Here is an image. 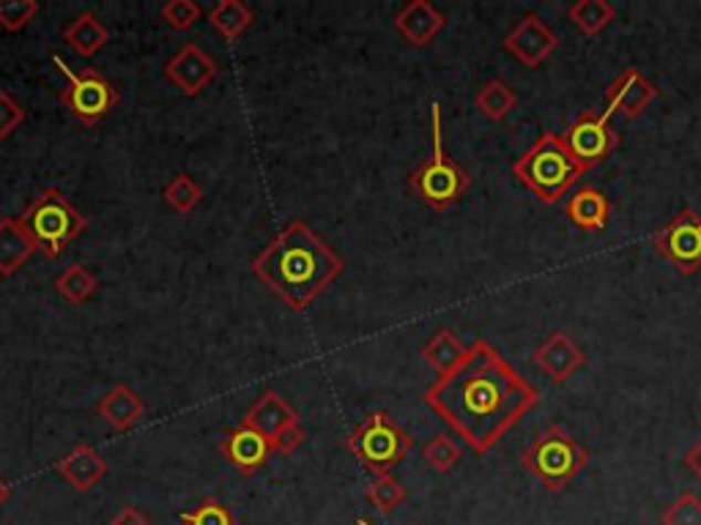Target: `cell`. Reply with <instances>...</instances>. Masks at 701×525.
Here are the masks:
<instances>
[{
	"mask_svg": "<svg viewBox=\"0 0 701 525\" xmlns=\"http://www.w3.org/2000/svg\"><path fill=\"white\" fill-rule=\"evenodd\" d=\"M422 402L471 452L488 454L540 406V389L480 337L450 372L425 389Z\"/></svg>",
	"mask_w": 701,
	"mask_h": 525,
	"instance_id": "cell-1",
	"label": "cell"
},
{
	"mask_svg": "<svg viewBox=\"0 0 701 525\" xmlns=\"http://www.w3.org/2000/svg\"><path fill=\"white\" fill-rule=\"evenodd\" d=\"M346 271L337 255L307 222L293 219L252 261V274L293 313H304Z\"/></svg>",
	"mask_w": 701,
	"mask_h": 525,
	"instance_id": "cell-2",
	"label": "cell"
},
{
	"mask_svg": "<svg viewBox=\"0 0 701 525\" xmlns=\"http://www.w3.org/2000/svg\"><path fill=\"white\" fill-rule=\"evenodd\" d=\"M513 172L521 183L545 206H556L573 183L582 181L586 167L571 154L562 135H540L526 154L513 161Z\"/></svg>",
	"mask_w": 701,
	"mask_h": 525,
	"instance_id": "cell-3",
	"label": "cell"
},
{
	"mask_svg": "<svg viewBox=\"0 0 701 525\" xmlns=\"http://www.w3.org/2000/svg\"><path fill=\"white\" fill-rule=\"evenodd\" d=\"M17 219L28 230V235L36 241L39 252H44L50 261L61 258L72 246V241H77L88 228L85 213L69 203L66 195L55 187L42 189L39 198H33Z\"/></svg>",
	"mask_w": 701,
	"mask_h": 525,
	"instance_id": "cell-4",
	"label": "cell"
},
{
	"mask_svg": "<svg viewBox=\"0 0 701 525\" xmlns=\"http://www.w3.org/2000/svg\"><path fill=\"white\" fill-rule=\"evenodd\" d=\"M430 124H433V151L411 172L409 187L428 209L447 211L467 195V189L471 187V176L456 159L447 157L444 135H441L439 102H436L433 113H430Z\"/></svg>",
	"mask_w": 701,
	"mask_h": 525,
	"instance_id": "cell-5",
	"label": "cell"
},
{
	"mask_svg": "<svg viewBox=\"0 0 701 525\" xmlns=\"http://www.w3.org/2000/svg\"><path fill=\"white\" fill-rule=\"evenodd\" d=\"M589 463V454L584 447H578L576 438L565 427L554 424L545 432H540L524 454L521 465L532 473L548 493H559L573 479L578 476Z\"/></svg>",
	"mask_w": 701,
	"mask_h": 525,
	"instance_id": "cell-6",
	"label": "cell"
},
{
	"mask_svg": "<svg viewBox=\"0 0 701 525\" xmlns=\"http://www.w3.org/2000/svg\"><path fill=\"white\" fill-rule=\"evenodd\" d=\"M348 449L373 473H389L414 449V438L387 411H373L350 432Z\"/></svg>",
	"mask_w": 701,
	"mask_h": 525,
	"instance_id": "cell-7",
	"label": "cell"
},
{
	"mask_svg": "<svg viewBox=\"0 0 701 525\" xmlns=\"http://www.w3.org/2000/svg\"><path fill=\"white\" fill-rule=\"evenodd\" d=\"M53 63L61 69V74L66 77V85L61 91V102L80 124L96 126L113 113V107L118 105V91L105 74H100L96 69H83V72H74L61 55L53 53Z\"/></svg>",
	"mask_w": 701,
	"mask_h": 525,
	"instance_id": "cell-8",
	"label": "cell"
},
{
	"mask_svg": "<svg viewBox=\"0 0 701 525\" xmlns=\"http://www.w3.org/2000/svg\"><path fill=\"white\" fill-rule=\"evenodd\" d=\"M652 246L680 274H697L701 269V213L682 209L663 230L652 235Z\"/></svg>",
	"mask_w": 701,
	"mask_h": 525,
	"instance_id": "cell-9",
	"label": "cell"
},
{
	"mask_svg": "<svg viewBox=\"0 0 701 525\" xmlns=\"http://www.w3.org/2000/svg\"><path fill=\"white\" fill-rule=\"evenodd\" d=\"M611 115L595 113V109H586L571 124V129L562 135L565 146L571 148V154L589 170V167L600 165L603 159L611 157L619 148V135L608 126Z\"/></svg>",
	"mask_w": 701,
	"mask_h": 525,
	"instance_id": "cell-10",
	"label": "cell"
},
{
	"mask_svg": "<svg viewBox=\"0 0 701 525\" xmlns=\"http://www.w3.org/2000/svg\"><path fill=\"white\" fill-rule=\"evenodd\" d=\"M217 72H220V66H217L215 57L195 42L181 44V48L168 57V63H165V77H168L187 99H195V96L203 94V91L215 83Z\"/></svg>",
	"mask_w": 701,
	"mask_h": 525,
	"instance_id": "cell-11",
	"label": "cell"
},
{
	"mask_svg": "<svg viewBox=\"0 0 701 525\" xmlns=\"http://www.w3.org/2000/svg\"><path fill=\"white\" fill-rule=\"evenodd\" d=\"M502 48L519 63L529 69H537L559 50V36L540 14H526L513 31L504 36Z\"/></svg>",
	"mask_w": 701,
	"mask_h": 525,
	"instance_id": "cell-12",
	"label": "cell"
},
{
	"mask_svg": "<svg viewBox=\"0 0 701 525\" xmlns=\"http://www.w3.org/2000/svg\"><path fill=\"white\" fill-rule=\"evenodd\" d=\"M220 452L236 471L244 473V476H252V473H258L269 460H272L274 447L263 432L255 430V427L239 424L236 430H231L222 438Z\"/></svg>",
	"mask_w": 701,
	"mask_h": 525,
	"instance_id": "cell-13",
	"label": "cell"
},
{
	"mask_svg": "<svg viewBox=\"0 0 701 525\" xmlns=\"http://www.w3.org/2000/svg\"><path fill=\"white\" fill-rule=\"evenodd\" d=\"M655 99H658V88L644 77L639 69H628V72L619 74L611 83V88L606 91V109H603V113H622L625 118L634 120L639 118Z\"/></svg>",
	"mask_w": 701,
	"mask_h": 525,
	"instance_id": "cell-14",
	"label": "cell"
},
{
	"mask_svg": "<svg viewBox=\"0 0 701 525\" xmlns=\"http://www.w3.org/2000/svg\"><path fill=\"white\" fill-rule=\"evenodd\" d=\"M447 17L428 0H411L395 14V31L411 44V48H428L433 39L444 31Z\"/></svg>",
	"mask_w": 701,
	"mask_h": 525,
	"instance_id": "cell-15",
	"label": "cell"
},
{
	"mask_svg": "<svg viewBox=\"0 0 701 525\" xmlns=\"http://www.w3.org/2000/svg\"><path fill=\"white\" fill-rule=\"evenodd\" d=\"M63 482L77 493H88L107 476V460L91 443H77L55 463Z\"/></svg>",
	"mask_w": 701,
	"mask_h": 525,
	"instance_id": "cell-16",
	"label": "cell"
},
{
	"mask_svg": "<svg viewBox=\"0 0 701 525\" xmlns=\"http://www.w3.org/2000/svg\"><path fill=\"white\" fill-rule=\"evenodd\" d=\"M534 365L543 369L554 384H565L576 369L586 365V354L565 332H554L534 350Z\"/></svg>",
	"mask_w": 701,
	"mask_h": 525,
	"instance_id": "cell-17",
	"label": "cell"
},
{
	"mask_svg": "<svg viewBox=\"0 0 701 525\" xmlns=\"http://www.w3.org/2000/svg\"><path fill=\"white\" fill-rule=\"evenodd\" d=\"M296 421L299 413L283 400V395H278V391H263V395L252 402V408L247 411V417L241 419V424L255 427V430L263 432L269 441H274V435H280L285 427L296 424Z\"/></svg>",
	"mask_w": 701,
	"mask_h": 525,
	"instance_id": "cell-18",
	"label": "cell"
},
{
	"mask_svg": "<svg viewBox=\"0 0 701 525\" xmlns=\"http://www.w3.org/2000/svg\"><path fill=\"white\" fill-rule=\"evenodd\" d=\"M96 413L116 432H129L146 413V402L140 400V395L132 386L118 384L96 402Z\"/></svg>",
	"mask_w": 701,
	"mask_h": 525,
	"instance_id": "cell-19",
	"label": "cell"
},
{
	"mask_svg": "<svg viewBox=\"0 0 701 525\" xmlns=\"http://www.w3.org/2000/svg\"><path fill=\"white\" fill-rule=\"evenodd\" d=\"M39 252L36 241L28 235L20 219H0V276H11Z\"/></svg>",
	"mask_w": 701,
	"mask_h": 525,
	"instance_id": "cell-20",
	"label": "cell"
},
{
	"mask_svg": "<svg viewBox=\"0 0 701 525\" xmlns=\"http://www.w3.org/2000/svg\"><path fill=\"white\" fill-rule=\"evenodd\" d=\"M565 213L576 228L584 230V233H600L608 224V219H611V203H608V198L600 189L584 187L571 195Z\"/></svg>",
	"mask_w": 701,
	"mask_h": 525,
	"instance_id": "cell-21",
	"label": "cell"
},
{
	"mask_svg": "<svg viewBox=\"0 0 701 525\" xmlns=\"http://www.w3.org/2000/svg\"><path fill=\"white\" fill-rule=\"evenodd\" d=\"M63 42L80 57H94L111 42V31H107V25L94 11H83V14H77L63 28Z\"/></svg>",
	"mask_w": 701,
	"mask_h": 525,
	"instance_id": "cell-22",
	"label": "cell"
},
{
	"mask_svg": "<svg viewBox=\"0 0 701 525\" xmlns=\"http://www.w3.org/2000/svg\"><path fill=\"white\" fill-rule=\"evenodd\" d=\"M209 22L226 42H239L255 22V14L241 0H220L215 9L209 11Z\"/></svg>",
	"mask_w": 701,
	"mask_h": 525,
	"instance_id": "cell-23",
	"label": "cell"
},
{
	"mask_svg": "<svg viewBox=\"0 0 701 525\" xmlns=\"http://www.w3.org/2000/svg\"><path fill=\"white\" fill-rule=\"evenodd\" d=\"M463 354H467V345H463L450 328H439L422 348L425 365L436 369V375L450 372V369L463 359Z\"/></svg>",
	"mask_w": 701,
	"mask_h": 525,
	"instance_id": "cell-24",
	"label": "cell"
},
{
	"mask_svg": "<svg viewBox=\"0 0 701 525\" xmlns=\"http://www.w3.org/2000/svg\"><path fill=\"white\" fill-rule=\"evenodd\" d=\"M474 105L488 120H504L519 107V94L504 80H488L474 96Z\"/></svg>",
	"mask_w": 701,
	"mask_h": 525,
	"instance_id": "cell-25",
	"label": "cell"
},
{
	"mask_svg": "<svg viewBox=\"0 0 701 525\" xmlns=\"http://www.w3.org/2000/svg\"><path fill=\"white\" fill-rule=\"evenodd\" d=\"M567 17L584 36H597V33H603L611 25L617 9L608 0H578L576 6H571Z\"/></svg>",
	"mask_w": 701,
	"mask_h": 525,
	"instance_id": "cell-26",
	"label": "cell"
},
{
	"mask_svg": "<svg viewBox=\"0 0 701 525\" xmlns=\"http://www.w3.org/2000/svg\"><path fill=\"white\" fill-rule=\"evenodd\" d=\"M367 504L376 506V512L381 515H393L400 504H406L409 493H406L404 484L393 476V473H376L370 479V484L365 487Z\"/></svg>",
	"mask_w": 701,
	"mask_h": 525,
	"instance_id": "cell-27",
	"label": "cell"
},
{
	"mask_svg": "<svg viewBox=\"0 0 701 525\" xmlns=\"http://www.w3.org/2000/svg\"><path fill=\"white\" fill-rule=\"evenodd\" d=\"M96 287H100V282H96V276L91 274L83 263L69 265V269H63L61 274L55 276V291H59L69 304H85L94 296Z\"/></svg>",
	"mask_w": 701,
	"mask_h": 525,
	"instance_id": "cell-28",
	"label": "cell"
},
{
	"mask_svg": "<svg viewBox=\"0 0 701 525\" xmlns=\"http://www.w3.org/2000/svg\"><path fill=\"white\" fill-rule=\"evenodd\" d=\"M461 454H463L461 443H458L456 438L450 435V432H439V435H433L422 447L425 463H428L430 469L439 471V473H447V471L456 469V463L461 460Z\"/></svg>",
	"mask_w": 701,
	"mask_h": 525,
	"instance_id": "cell-29",
	"label": "cell"
},
{
	"mask_svg": "<svg viewBox=\"0 0 701 525\" xmlns=\"http://www.w3.org/2000/svg\"><path fill=\"white\" fill-rule=\"evenodd\" d=\"M163 198L176 213H189L200 203V198H203V189H200V183L195 181L192 176L176 172V176L165 183Z\"/></svg>",
	"mask_w": 701,
	"mask_h": 525,
	"instance_id": "cell-30",
	"label": "cell"
},
{
	"mask_svg": "<svg viewBox=\"0 0 701 525\" xmlns=\"http://www.w3.org/2000/svg\"><path fill=\"white\" fill-rule=\"evenodd\" d=\"M39 11H42L39 0H0V28L20 33L36 20Z\"/></svg>",
	"mask_w": 701,
	"mask_h": 525,
	"instance_id": "cell-31",
	"label": "cell"
},
{
	"mask_svg": "<svg viewBox=\"0 0 701 525\" xmlns=\"http://www.w3.org/2000/svg\"><path fill=\"white\" fill-rule=\"evenodd\" d=\"M200 17H203V9L195 0H168L159 9V20L174 31H189L192 25H198Z\"/></svg>",
	"mask_w": 701,
	"mask_h": 525,
	"instance_id": "cell-32",
	"label": "cell"
},
{
	"mask_svg": "<svg viewBox=\"0 0 701 525\" xmlns=\"http://www.w3.org/2000/svg\"><path fill=\"white\" fill-rule=\"evenodd\" d=\"M181 525H236L233 512L226 504H220L217 498L200 501L195 510L181 512Z\"/></svg>",
	"mask_w": 701,
	"mask_h": 525,
	"instance_id": "cell-33",
	"label": "cell"
},
{
	"mask_svg": "<svg viewBox=\"0 0 701 525\" xmlns=\"http://www.w3.org/2000/svg\"><path fill=\"white\" fill-rule=\"evenodd\" d=\"M663 525H701V498L697 493H682L671 501L660 517Z\"/></svg>",
	"mask_w": 701,
	"mask_h": 525,
	"instance_id": "cell-34",
	"label": "cell"
},
{
	"mask_svg": "<svg viewBox=\"0 0 701 525\" xmlns=\"http://www.w3.org/2000/svg\"><path fill=\"white\" fill-rule=\"evenodd\" d=\"M28 118V109L9 94V91H0V140H9Z\"/></svg>",
	"mask_w": 701,
	"mask_h": 525,
	"instance_id": "cell-35",
	"label": "cell"
},
{
	"mask_svg": "<svg viewBox=\"0 0 701 525\" xmlns=\"http://www.w3.org/2000/svg\"><path fill=\"white\" fill-rule=\"evenodd\" d=\"M304 441H307V430L302 427V421H296V424L285 427L280 435H274V454H293Z\"/></svg>",
	"mask_w": 701,
	"mask_h": 525,
	"instance_id": "cell-36",
	"label": "cell"
},
{
	"mask_svg": "<svg viewBox=\"0 0 701 525\" xmlns=\"http://www.w3.org/2000/svg\"><path fill=\"white\" fill-rule=\"evenodd\" d=\"M111 525H151V521H148L146 512H140L137 506H124V510H118L116 515H113Z\"/></svg>",
	"mask_w": 701,
	"mask_h": 525,
	"instance_id": "cell-37",
	"label": "cell"
},
{
	"mask_svg": "<svg viewBox=\"0 0 701 525\" xmlns=\"http://www.w3.org/2000/svg\"><path fill=\"white\" fill-rule=\"evenodd\" d=\"M686 465H688V469H691V471L697 473V476L701 479V441H697V443H693L691 449H688V454H686Z\"/></svg>",
	"mask_w": 701,
	"mask_h": 525,
	"instance_id": "cell-38",
	"label": "cell"
},
{
	"mask_svg": "<svg viewBox=\"0 0 701 525\" xmlns=\"http://www.w3.org/2000/svg\"><path fill=\"white\" fill-rule=\"evenodd\" d=\"M9 498H11V487H9V482L0 476V506H3Z\"/></svg>",
	"mask_w": 701,
	"mask_h": 525,
	"instance_id": "cell-39",
	"label": "cell"
},
{
	"mask_svg": "<svg viewBox=\"0 0 701 525\" xmlns=\"http://www.w3.org/2000/svg\"><path fill=\"white\" fill-rule=\"evenodd\" d=\"M356 525H373V523L370 521H362V517H359V521H356Z\"/></svg>",
	"mask_w": 701,
	"mask_h": 525,
	"instance_id": "cell-40",
	"label": "cell"
}]
</instances>
